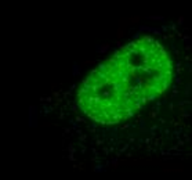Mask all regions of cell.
Returning a JSON list of instances; mask_svg holds the SVG:
<instances>
[{
	"mask_svg": "<svg viewBox=\"0 0 192 180\" xmlns=\"http://www.w3.org/2000/svg\"><path fill=\"white\" fill-rule=\"evenodd\" d=\"M171 61L163 46L141 38L87 76L77 93V104L93 121L118 123L160 96L171 82Z\"/></svg>",
	"mask_w": 192,
	"mask_h": 180,
	"instance_id": "obj_1",
	"label": "cell"
}]
</instances>
